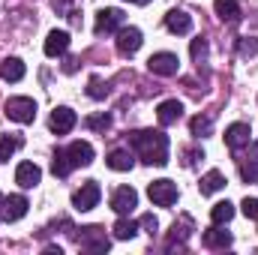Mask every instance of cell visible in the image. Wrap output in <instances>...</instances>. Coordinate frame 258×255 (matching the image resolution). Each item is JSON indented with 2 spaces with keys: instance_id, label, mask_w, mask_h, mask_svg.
<instances>
[{
  "instance_id": "6da1fadb",
  "label": "cell",
  "mask_w": 258,
  "mask_h": 255,
  "mask_svg": "<svg viewBox=\"0 0 258 255\" xmlns=\"http://www.w3.org/2000/svg\"><path fill=\"white\" fill-rule=\"evenodd\" d=\"M129 144L147 165H165L168 162V135L159 129H138L129 135Z\"/></svg>"
},
{
  "instance_id": "7a4b0ae2",
  "label": "cell",
  "mask_w": 258,
  "mask_h": 255,
  "mask_svg": "<svg viewBox=\"0 0 258 255\" xmlns=\"http://www.w3.org/2000/svg\"><path fill=\"white\" fill-rule=\"evenodd\" d=\"M6 117L9 120H15V123H33V117H36V102L30 99V96H12V99H6Z\"/></svg>"
},
{
  "instance_id": "3957f363",
  "label": "cell",
  "mask_w": 258,
  "mask_h": 255,
  "mask_svg": "<svg viewBox=\"0 0 258 255\" xmlns=\"http://www.w3.org/2000/svg\"><path fill=\"white\" fill-rule=\"evenodd\" d=\"M99 198H102V189H99V183H96V180H87L81 189L72 192V207L84 213V210H93V207L99 204Z\"/></svg>"
},
{
  "instance_id": "277c9868",
  "label": "cell",
  "mask_w": 258,
  "mask_h": 255,
  "mask_svg": "<svg viewBox=\"0 0 258 255\" xmlns=\"http://www.w3.org/2000/svg\"><path fill=\"white\" fill-rule=\"evenodd\" d=\"M147 195H150V201H153L156 207H171V204L177 201V186H174L171 180H153V183L147 186Z\"/></svg>"
},
{
  "instance_id": "5b68a950",
  "label": "cell",
  "mask_w": 258,
  "mask_h": 255,
  "mask_svg": "<svg viewBox=\"0 0 258 255\" xmlns=\"http://www.w3.org/2000/svg\"><path fill=\"white\" fill-rule=\"evenodd\" d=\"M147 69H150L153 75L171 78V75H177V69H180V60H177V54H171V51H159V54H153V57L147 60Z\"/></svg>"
},
{
  "instance_id": "8992f818",
  "label": "cell",
  "mask_w": 258,
  "mask_h": 255,
  "mask_svg": "<svg viewBox=\"0 0 258 255\" xmlns=\"http://www.w3.org/2000/svg\"><path fill=\"white\" fill-rule=\"evenodd\" d=\"M123 27V12L120 9H99L96 12V36H105V33H117Z\"/></svg>"
},
{
  "instance_id": "52a82bcc",
  "label": "cell",
  "mask_w": 258,
  "mask_h": 255,
  "mask_svg": "<svg viewBox=\"0 0 258 255\" xmlns=\"http://www.w3.org/2000/svg\"><path fill=\"white\" fill-rule=\"evenodd\" d=\"M135 207H138V192L132 189V186L114 189V195H111V210H114L117 216H129Z\"/></svg>"
},
{
  "instance_id": "ba28073f",
  "label": "cell",
  "mask_w": 258,
  "mask_h": 255,
  "mask_svg": "<svg viewBox=\"0 0 258 255\" xmlns=\"http://www.w3.org/2000/svg\"><path fill=\"white\" fill-rule=\"evenodd\" d=\"M66 156H69L72 168H84V165L93 162V144L90 141H72L66 147Z\"/></svg>"
},
{
  "instance_id": "9c48e42d",
  "label": "cell",
  "mask_w": 258,
  "mask_h": 255,
  "mask_svg": "<svg viewBox=\"0 0 258 255\" xmlns=\"http://www.w3.org/2000/svg\"><path fill=\"white\" fill-rule=\"evenodd\" d=\"M39 180H42V168H39L36 162H18V168H15V183H18L21 189H33Z\"/></svg>"
},
{
  "instance_id": "30bf717a",
  "label": "cell",
  "mask_w": 258,
  "mask_h": 255,
  "mask_svg": "<svg viewBox=\"0 0 258 255\" xmlns=\"http://www.w3.org/2000/svg\"><path fill=\"white\" fill-rule=\"evenodd\" d=\"M27 198L24 195H9V198H3L0 201V213H3V219L6 222H18L24 213H27Z\"/></svg>"
},
{
  "instance_id": "8fae6325",
  "label": "cell",
  "mask_w": 258,
  "mask_h": 255,
  "mask_svg": "<svg viewBox=\"0 0 258 255\" xmlns=\"http://www.w3.org/2000/svg\"><path fill=\"white\" fill-rule=\"evenodd\" d=\"M78 246H81V249H93V252H105V249H108V237H105V231H102L99 225H90V228H84V234L78 237Z\"/></svg>"
},
{
  "instance_id": "7c38bea8",
  "label": "cell",
  "mask_w": 258,
  "mask_h": 255,
  "mask_svg": "<svg viewBox=\"0 0 258 255\" xmlns=\"http://www.w3.org/2000/svg\"><path fill=\"white\" fill-rule=\"evenodd\" d=\"M141 42H144V39H141V30H138V27H120V30H117V51H120V54H135V51H138V48H141Z\"/></svg>"
},
{
  "instance_id": "4fadbf2b",
  "label": "cell",
  "mask_w": 258,
  "mask_h": 255,
  "mask_svg": "<svg viewBox=\"0 0 258 255\" xmlns=\"http://www.w3.org/2000/svg\"><path fill=\"white\" fill-rule=\"evenodd\" d=\"M75 123H78V117H75V111H72V108H54V111H51V120H48L51 132H57V135L72 132Z\"/></svg>"
},
{
  "instance_id": "5bb4252c",
  "label": "cell",
  "mask_w": 258,
  "mask_h": 255,
  "mask_svg": "<svg viewBox=\"0 0 258 255\" xmlns=\"http://www.w3.org/2000/svg\"><path fill=\"white\" fill-rule=\"evenodd\" d=\"M252 141V129L246 126V123H231V126L225 129V144L231 147V150H240V147H246Z\"/></svg>"
},
{
  "instance_id": "9a60e30c",
  "label": "cell",
  "mask_w": 258,
  "mask_h": 255,
  "mask_svg": "<svg viewBox=\"0 0 258 255\" xmlns=\"http://www.w3.org/2000/svg\"><path fill=\"white\" fill-rule=\"evenodd\" d=\"M183 117V105L177 102V99H165L159 108H156V120L162 123V126H171V123H177Z\"/></svg>"
},
{
  "instance_id": "2e32d148",
  "label": "cell",
  "mask_w": 258,
  "mask_h": 255,
  "mask_svg": "<svg viewBox=\"0 0 258 255\" xmlns=\"http://www.w3.org/2000/svg\"><path fill=\"white\" fill-rule=\"evenodd\" d=\"M66 48H69V33L66 30H51L45 36V54L48 57H60V54H66Z\"/></svg>"
},
{
  "instance_id": "e0dca14e",
  "label": "cell",
  "mask_w": 258,
  "mask_h": 255,
  "mask_svg": "<svg viewBox=\"0 0 258 255\" xmlns=\"http://www.w3.org/2000/svg\"><path fill=\"white\" fill-rule=\"evenodd\" d=\"M165 27H168L171 33H180V36H183V33L192 30V18H189L183 9H171V12L165 15Z\"/></svg>"
},
{
  "instance_id": "ac0fdd59",
  "label": "cell",
  "mask_w": 258,
  "mask_h": 255,
  "mask_svg": "<svg viewBox=\"0 0 258 255\" xmlns=\"http://www.w3.org/2000/svg\"><path fill=\"white\" fill-rule=\"evenodd\" d=\"M204 246L207 249H225L231 246V231H222V225H213L204 231Z\"/></svg>"
},
{
  "instance_id": "d6986e66",
  "label": "cell",
  "mask_w": 258,
  "mask_h": 255,
  "mask_svg": "<svg viewBox=\"0 0 258 255\" xmlns=\"http://www.w3.org/2000/svg\"><path fill=\"white\" fill-rule=\"evenodd\" d=\"M105 162H108V168H111V171H129V168L135 165V156H132L129 150H111Z\"/></svg>"
},
{
  "instance_id": "ffe728a7",
  "label": "cell",
  "mask_w": 258,
  "mask_h": 255,
  "mask_svg": "<svg viewBox=\"0 0 258 255\" xmlns=\"http://www.w3.org/2000/svg\"><path fill=\"white\" fill-rule=\"evenodd\" d=\"M0 78H3V81H21V78H24V63H21L18 57H6V60L0 63Z\"/></svg>"
},
{
  "instance_id": "44dd1931",
  "label": "cell",
  "mask_w": 258,
  "mask_h": 255,
  "mask_svg": "<svg viewBox=\"0 0 258 255\" xmlns=\"http://www.w3.org/2000/svg\"><path fill=\"white\" fill-rule=\"evenodd\" d=\"M222 186H225V174H222V171H207V174L201 177V183H198L201 195H213V192H219Z\"/></svg>"
},
{
  "instance_id": "7402d4cb",
  "label": "cell",
  "mask_w": 258,
  "mask_h": 255,
  "mask_svg": "<svg viewBox=\"0 0 258 255\" xmlns=\"http://www.w3.org/2000/svg\"><path fill=\"white\" fill-rule=\"evenodd\" d=\"M213 9H216V15H219L222 21H228V24H234V21L240 18V6H237V0H216Z\"/></svg>"
},
{
  "instance_id": "603a6c76",
  "label": "cell",
  "mask_w": 258,
  "mask_h": 255,
  "mask_svg": "<svg viewBox=\"0 0 258 255\" xmlns=\"http://www.w3.org/2000/svg\"><path fill=\"white\" fill-rule=\"evenodd\" d=\"M231 219H234V204H231V201L213 204V210H210V222H213V225H225V222H231Z\"/></svg>"
},
{
  "instance_id": "cb8c5ba5",
  "label": "cell",
  "mask_w": 258,
  "mask_h": 255,
  "mask_svg": "<svg viewBox=\"0 0 258 255\" xmlns=\"http://www.w3.org/2000/svg\"><path fill=\"white\" fill-rule=\"evenodd\" d=\"M114 237L117 240H132L135 234H138V222H132V219H126V216H120L117 222H114Z\"/></svg>"
},
{
  "instance_id": "d4e9b609",
  "label": "cell",
  "mask_w": 258,
  "mask_h": 255,
  "mask_svg": "<svg viewBox=\"0 0 258 255\" xmlns=\"http://www.w3.org/2000/svg\"><path fill=\"white\" fill-rule=\"evenodd\" d=\"M51 171H54V177H66V174L72 171V162H69V156H66V150H57V153H54V162H51Z\"/></svg>"
},
{
  "instance_id": "484cf974",
  "label": "cell",
  "mask_w": 258,
  "mask_h": 255,
  "mask_svg": "<svg viewBox=\"0 0 258 255\" xmlns=\"http://www.w3.org/2000/svg\"><path fill=\"white\" fill-rule=\"evenodd\" d=\"M18 147H21V141H18V138H9V135H3V138H0V162H6V159H9V156L18 150Z\"/></svg>"
},
{
  "instance_id": "4316f807",
  "label": "cell",
  "mask_w": 258,
  "mask_h": 255,
  "mask_svg": "<svg viewBox=\"0 0 258 255\" xmlns=\"http://www.w3.org/2000/svg\"><path fill=\"white\" fill-rule=\"evenodd\" d=\"M189 129H192V135H210V129H213V117H192V123H189Z\"/></svg>"
},
{
  "instance_id": "83f0119b",
  "label": "cell",
  "mask_w": 258,
  "mask_h": 255,
  "mask_svg": "<svg viewBox=\"0 0 258 255\" xmlns=\"http://www.w3.org/2000/svg\"><path fill=\"white\" fill-rule=\"evenodd\" d=\"M240 177H243L246 183H258V159L255 162H243V165H240Z\"/></svg>"
},
{
  "instance_id": "f1b7e54d",
  "label": "cell",
  "mask_w": 258,
  "mask_h": 255,
  "mask_svg": "<svg viewBox=\"0 0 258 255\" xmlns=\"http://www.w3.org/2000/svg\"><path fill=\"white\" fill-rule=\"evenodd\" d=\"M87 96H93V99L108 96V84H102L99 78H93V81H90V87H87Z\"/></svg>"
},
{
  "instance_id": "f546056e",
  "label": "cell",
  "mask_w": 258,
  "mask_h": 255,
  "mask_svg": "<svg viewBox=\"0 0 258 255\" xmlns=\"http://www.w3.org/2000/svg\"><path fill=\"white\" fill-rule=\"evenodd\" d=\"M87 126L96 129V132H105V129L111 126V117H108V114H96V117H87Z\"/></svg>"
},
{
  "instance_id": "4dcf8cb0",
  "label": "cell",
  "mask_w": 258,
  "mask_h": 255,
  "mask_svg": "<svg viewBox=\"0 0 258 255\" xmlns=\"http://www.w3.org/2000/svg\"><path fill=\"white\" fill-rule=\"evenodd\" d=\"M240 57H258V39H240Z\"/></svg>"
},
{
  "instance_id": "1f68e13d",
  "label": "cell",
  "mask_w": 258,
  "mask_h": 255,
  "mask_svg": "<svg viewBox=\"0 0 258 255\" xmlns=\"http://www.w3.org/2000/svg\"><path fill=\"white\" fill-rule=\"evenodd\" d=\"M138 225H141L147 234H156V228H159V222H156V216H153V213H144V216L138 219Z\"/></svg>"
},
{
  "instance_id": "d6a6232c",
  "label": "cell",
  "mask_w": 258,
  "mask_h": 255,
  "mask_svg": "<svg viewBox=\"0 0 258 255\" xmlns=\"http://www.w3.org/2000/svg\"><path fill=\"white\" fill-rule=\"evenodd\" d=\"M189 51H192L195 60H204V57H207V42L198 36V39H192V48H189Z\"/></svg>"
},
{
  "instance_id": "836d02e7",
  "label": "cell",
  "mask_w": 258,
  "mask_h": 255,
  "mask_svg": "<svg viewBox=\"0 0 258 255\" xmlns=\"http://www.w3.org/2000/svg\"><path fill=\"white\" fill-rule=\"evenodd\" d=\"M240 207H243L246 219H255V222H258V198H246V201H243Z\"/></svg>"
},
{
  "instance_id": "e575fe53",
  "label": "cell",
  "mask_w": 258,
  "mask_h": 255,
  "mask_svg": "<svg viewBox=\"0 0 258 255\" xmlns=\"http://www.w3.org/2000/svg\"><path fill=\"white\" fill-rule=\"evenodd\" d=\"M129 3H138V6H144V3H147V0H129Z\"/></svg>"
},
{
  "instance_id": "d590c367",
  "label": "cell",
  "mask_w": 258,
  "mask_h": 255,
  "mask_svg": "<svg viewBox=\"0 0 258 255\" xmlns=\"http://www.w3.org/2000/svg\"><path fill=\"white\" fill-rule=\"evenodd\" d=\"M0 201H3V195H0Z\"/></svg>"
}]
</instances>
